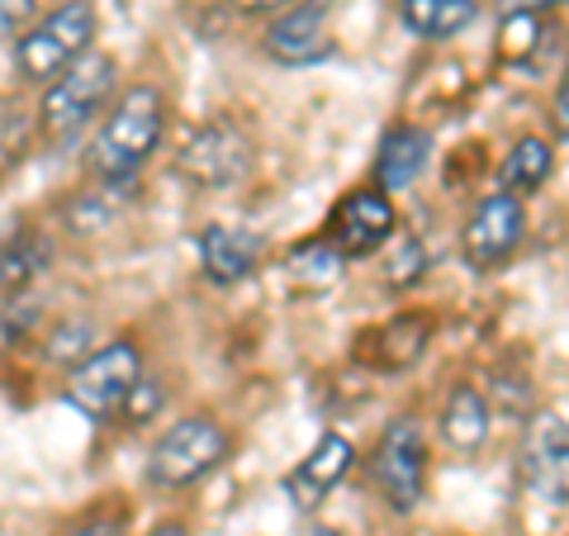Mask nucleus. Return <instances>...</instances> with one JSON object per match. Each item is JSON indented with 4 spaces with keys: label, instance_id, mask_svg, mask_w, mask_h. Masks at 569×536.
<instances>
[{
    "label": "nucleus",
    "instance_id": "nucleus-1",
    "mask_svg": "<svg viewBox=\"0 0 569 536\" xmlns=\"http://www.w3.org/2000/svg\"><path fill=\"white\" fill-rule=\"evenodd\" d=\"M167 133V96L157 86H133L104 110L96 142H91V171L100 186H129L133 176L152 162L157 142Z\"/></svg>",
    "mask_w": 569,
    "mask_h": 536
},
{
    "label": "nucleus",
    "instance_id": "nucleus-2",
    "mask_svg": "<svg viewBox=\"0 0 569 536\" xmlns=\"http://www.w3.org/2000/svg\"><path fill=\"white\" fill-rule=\"evenodd\" d=\"M100 33V14L91 0H62L20 29L14 39V77L24 86H48L58 71H67L81 52H91Z\"/></svg>",
    "mask_w": 569,
    "mask_h": 536
},
{
    "label": "nucleus",
    "instance_id": "nucleus-3",
    "mask_svg": "<svg viewBox=\"0 0 569 536\" xmlns=\"http://www.w3.org/2000/svg\"><path fill=\"white\" fill-rule=\"evenodd\" d=\"M119 86V62L110 52H81L67 71H58L39 96V133L48 142H71L96 123V115L110 110V96Z\"/></svg>",
    "mask_w": 569,
    "mask_h": 536
},
{
    "label": "nucleus",
    "instance_id": "nucleus-4",
    "mask_svg": "<svg viewBox=\"0 0 569 536\" xmlns=\"http://www.w3.org/2000/svg\"><path fill=\"white\" fill-rule=\"evenodd\" d=\"M142 351L133 337H114L104 347H91L77 366H67V380H62V399L77 408L81 418L91 423H114L123 418L133 389L142 385Z\"/></svg>",
    "mask_w": 569,
    "mask_h": 536
},
{
    "label": "nucleus",
    "instance_id": "nucleus-5",
    "mask_svg": "<svg viewBox=\"0 0 569 536\" xmlns=\"http://www.w3.org/2000/svg\"><path fill=\"white\" fill-rule=\"evenodd\" d=\"M228 456V433L219 418L209 414H190L176 418L148 451V479L157 489H186L200 485L209 470H219Z\"/></svg>",
    "mask_w": 569,
    "mask_h": 536
},
{
    "label": "nucleus",
    "instance_id": "nucleus-6",
    "mask_svg": "<svg viewBox=\"0 0 569 536\" xmlns=\"http://www.w3.org/2000/svg\"><path fill=\"white\" fill-rule=\"evenodd\" d=\"M370 485L395 513H413L427 494V437L413 418H395L370 451Z\"/></svg>",
    "mask_w": 569,
    "mask_h": 536
},
{
    "label": "nucleus",
    "instance_id": "nucleus-7",
    "mask_svg": "<svg viewBox=\"0 0 569 536\" xmlns=\"http://www.w3.org/2000/svg\"><path fill=\"white\" fill-rule=\"evenodd\" d=\"M247 167H252V138L242 133V123L233 119H209L200 123L186 148H181V176L204 190H223L238 186Z\"/></svg>",
    "mask_w": 569,
    "mask_h": 536
},
{
    "label": "nucleus",
    "instance_id": "nucleus-8",
    "mask_svg": "<svg viewBox=\"0 0 569 536\" xmlns=\"http://www.w3.org/2000/svg\"><path fill=\"white\" fill-rule=\"evenodd\" d=\"M527 238V209L518 195L493 190L475 205V214L466 219V234H460V252H466L470 271H498Z\"/></svg>",
    "mask_w": 569,
    "mask_h": 536
},
{
    "label": "nucleus",
    "instance_id": "nucleus-9",
    "mask_svg": "<svg viewBox=\"0 0 569 536\" xmlns=\"http://www.w3.org/2000/svg\"><path fill=\"white\" fill-rule=\"evenodd\" d=\"M395 205H389L385 190H351L337 200L332 219H328V242L342 257H370L395 238Z\"/></svg>",
    "mask_w": 569,
    "mask_h": 536
},
{
    "label": "nucleus",
    "instance_id": "nucleus-10",
    "mask_svg": "<svg viewBox=\"0 0 569 536\" xmlns=\"http://www.w3.org/2000/svg\"><path fill=\"white\" fill-rule=\"evenodd\" d=\"M266 58L280 67H313L332 58V29L323 0H305V6H284L271 24H266Z\"/></svg>",
    "mask_w": 569,
    "mask_h": 536
},
{
    "label": "nucleus",
    "instance_id": "nucleus-11",
    "mask_svg": "<svg viewBox=\"0 0 569 536\" xmlns=\"http://www.w3.org/2000/svg\"><path fill=\"white\" fill-rule=\"evenodd\" d=\"M351 460H356L351 441H347V437H337V433H328L305 460H299L290 475H284V494H290V504H295L299 513L323 508V498L347 479Z\"/></svg>",
    "mask_w": 569,
    "mask_h": 536
},
{
    "label": "nucleus",
    "instance_id": "nucleus-12",
    "mask_svg": "<svg viewBox=\"0 0 569 536\" xmlns=\"http://www.w3.org/2000/svg\"><path fill=\"white\" fill-rule=\"evenodd\" d=\"M527 485L550 508L569 504V427L560 418H541L527 437Z\"/></svg>",
    "mask_w": 569,
    "mask_h": 536
},
{
    "label": "nucleus",
    "instance_id": "nucleus-13",
    "mask_svg": "<svg viewBox=\"0 0 569 536\" xmlns=\"http://www.w3.org/2000/svg\"><path fill=\"white\" fill-rule=\"evenodd\" d=\"M194 252H200V271L213 285H238L257 271L261 261V238L247 234V228H228V224H204L200 238H194Z\"/></svg>",
    "mask_w": 569,
    "mask_h": 536
},
{
    "label": "nucleus",
    "instance_id": "nucleus-14",
    "mask_svg": "<svg viewBox=\"0 0 569 536\" xmlns=\"http://www.w3.org/2000/svg\"><path fill=\"white\" fill-rule=\"evenodd\" d=\"M356 356H361L366 366L376 370H408L418 361V356L427 351V343H432V318L427 314H399L389 318V324L370 328L366 337H356Z\"/></svg>",
    "mask_w": 569,
    "mask_h": 536
},
{
    "label": "nucleus",
    "instance_id": "nucleus-15",
    "mask_svg": "<svg viewBox=\"0 0 569 536\" xmlns=\"http://www.w3.org/2000/svg\"><path fill=\"white\" fill-rule=\"evenodd\" d=\"M52 266V238L33 224H14L0 238V304L29 295Z\"/></svg>",
    "mask_w": 569,
    "mask_h": 536
},
{
    "label": "nucleus",
    "instance_id": "nucleus-16",
    "mask_svg": "<svg viewBox=\"0 0 569 536\" xmlns=\"http://www.w3.org/2000/svg\"><path fill=\"white\" fill-rule=\"evenodd\" d=\"M432 162V133L418 129V123H399V129H389L385 142H380V157H376V186L385 195L395 190H408L427 171Z\"/></svg>",
    "mask_w": 569,
    "mask_h": 536
},
{
    "label": "nucleus",
    "instance_id": "nucleus-17",
    "mask_svg": "<svg viewBox=\"0 0 569 536\" xmlns=\"http://www.w3.org/2000/svg\"><path fill=\"white\" fill-rule=\"evenodd\" d=\"M489 427H493V414H489V399L479 395L475 385H456L447 395V408H441V437L456 451H479L489 441Z\"/></svg>",
    "mask_w": 569,
    "mask_h": 536
},
{
    "label": "nucleus",
    "instance_id": "nucleus-18",
    "mask_svg": "<svg viewBox=\"0 0 569 536\" xmlns=\"http://www.w3.org/2000/svg\"><path fill=\"white\" fill-rule=\"evenodd\" d=\"M479 6L475 0H399V20L418 39H451V33L475 24Z\"/></svg>",
    "mask_w": 569,
    "mask_h": 536
},
{
    "label": "nucleus",
    "instance_id": "nucleus-19",
    "mask_svg": "<svg viewBox=\"0 0 569 536\" xmlns=\"http://www.w3.org/2000/svg\"><path fill=\"white\" fill-rule=\"evenodd\" d=\"M550 171H556L550 142L531 133L522 142H512V152L503 157V167H498V186H503L508 195H537Z\"/></svg>",
    "mask_w": 569,
    "mask_h": 536
},
{
    "label": "nucleus",
    "instance_id": "nucleus-20",
    "mask_svg": "<svg viewBox=\"0 0 569 536\" xmlns=\"http://www.w3.org/2000/svg\"><path fill=\"white\" fill-rule=\"evenodd\" d=\"M342 252L318 234L309 242L290 247V261H284V276H290L299 290H328V285H337V276H342Z\"/></svg>",
    "mask_w": 569,
    "mask_h": 536
},
{
    "label": "nucleus",
    "instance_id": "nucleus-21",
    "mask_svg": "<svg viewBox=\"0 0 569 536\" xmlns=\"http://www.w3.org/2000/svg\"><path fill=\"white\" fill-rule=\"evenodd\" d=\"M96 347V328L86 324V318H67V324H58L48 332V361H58V366H77L86 351Z\"/></svg>",
    "mask_w": 569,
    "mask_h": 536
},
{
    "label": "nucleus",
    "instance_id": "nucleus-22",
    "mask_svg": "<svg viewBox=\"0 0 569 536\" xmlns=\"http://www.w3.org/2000/svg\"><path fill=\"white\" fill-rule=\"evenodd\" d=\"M422 261H427V257H422V247H418L413 238H403V242H399V252L389 257L385 280H389V285H413V280L422 276Z\"/></svg>",
    "mask_w": 569,
    "mask_h": 536
},
{
    "label": "nucleus",
    "instance_id": "nucleus-23",
    "mask_svg": "<svg viewBox=\"0 0 569 536\" xmlns=\"http://www.w3.org/2000/svg\"><path fill=\"white\" fill-rule=\"evenodd\" d=\"M43 0H0V43L20 39V29L39 14Z\"/></svg>",
    "mask_w": 569,
    "mask_h": 536
},
{
    "label": "nucleus",
    "instance_id": "nucleus-24",
    "mask_svg": "<svg viewBox=\"0 0 569 536\" xmlns=\"http://www.w3.org/2000/svg\"><path fill=\"white\" fill-rule=\"evenodd\" d=\"M550 119H556V133L569 138V62L560 71V86H556V105H550Z\"/></svg>",
    "mask_w": 569,
    "mask_h": 536
},
{
    "label": "nucleus",
    "instance_id": "nucleus-25",
    "mask_svg": "<svg viewBox=\"0 0 569 536\" xmlns=\"http://www.w3.org/2000/svg\"><path fill=\"white\" fill-rule=\"evenodd\" d=\"M556 6H560V0H493L498 14H546Z\"/></svg>",
    "mask_w": 569,
    "mask_h": 536
},
{
    "label": "nucleus",
    "instance_id": "nucleus-26",
    "mask_svg": "<svg viewBox=\"0 0 569 536\" xmlns=\"http://www.w3.org/2000/svg\"><path fill=\"white\" fill-rule=\"evenodd\" d=\"M238 14H271V10H284V6H295V0H228Z\"/></svg>",
    "mask_w": 569,
    "mask_h": 536
},
{
    "label": "nucleus",
    "instance_id": "nucleus-27",
    "mask_svg": "<svg viewBox=\"0 0 569 536\" xmlns=\"http://www.w3.org/2000/svg\"><path fill=\"white\" fill-rule=\"evenodd\" d=\"M62 536H123L114 523H81V527H71V532H62Z\"/></svg>",
    "mask_w": 569,
    "mask_h": 536
},
{
    "label": "nucleus",
    "instance_id": "nucleus-28",
    "mask_svg": "<svg viewBox=\"0 0 569 536\" xmlns=\"http://www.w3.org/2000/svg\"><path fill=\"white\" fill-rule=\"evenodd\" d=\"M148 536H186V527H181V523H167V527H157V532H148Z\"/></svg>",
    "mask_w": 569,
    "mask_h": 536
},
{
    "label": "nucleus",
    "instance_id": "nucleus-29",
    "mask_svg": "<svg viewBox=\"0 0 569 536\" xmlns=\"http://www.w3.org/2000/svg\"><path fill=\"white\" fill-rule=\"evenodd\" d=\"M309 536H337V532H332V527H313Z\"/></svg>",
    "mask_w": 569,
    "mask_h": 536
}]
</instances>
